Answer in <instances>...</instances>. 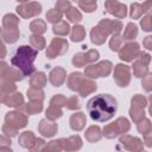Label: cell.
Instances as JSON below:
<instances>
[{"instance_id": "cell-20", "label": "cell", "mask_w": 152, "mask_h": 152, "mask_svg": "<svg viewBox=\"0 0 152 152\" xmlns=\"http://www.w3.org/2000/svg\"><path fill=\"white\" fill-rule=\"evenodd\" d=\"M69 124H70V127L71 129L78 132V131H82L87 124V118L84 115V113L82 112H77L75 114H72L70 116V120H69Z\"/></svg>"}, {"instance_id": "cell-10", "label": "cell", "mask_w": 152, "mask_h": 152, "mask_svg": "<svg viewBox=\"0 0 152 152\" xmlns=\"http://www.w3.org/2000/svg\"><path fill=\"white\" fill-rule=\"evenodd\" d=\"M17 13L24 18V19H30L32 17H37L42 13V5L39 2H25L19 6H17Z\"/></svg>"}, {"instance_id": "cell-60", "label": "cell", "mask_w": 152, "mask_h": 152, "mask_svg": "<svg viewBox=\"0 0 152 152\" xmlns=\"http://www.w3.org/2000/svg\"><path fill=\"white\" fill-rule=\"evenodd\" d=\"M72 1H75V2H78V1H80V0H72Z\"/></svg>"}, {"instance_id": "cell-3", "label": "cell", "mask_w": 152, "mask_h": 152, "mask_svg": "<svg viewBox=\"0 0 152 152\" xmlns=\"http://www.w3.org/2000/svg\"><path fill=\"white\" fill-rule=\"evenodd\" d=\"M131 128V124L126 118H118L114 122L108 124L107 126H104L102 134L107 138V139H114L120 134H125L129 131Z\"/></svg>"}, {"instance_id": "cell-6", "label": "cell", "mask_w": 152, "mask_h": 152, "mask_svg": "<svg viewBox=\"0 0 152 152\" xmlns=\"http://www.w3.org/2000/svg\"><path fill=\"white\" fill-rule=\"evenodd\" d=\"M69 49V43L64 38H53L46 49V57L53 59L58 56L64 55Z\"/></svg>"}, {"instance_id": "cell-35", "label": "cell", "mask_w": 152, "mask_h": 152, "mask_svg": "<svg viewBox=\"0 0 152 152\" xmlns=\"http://www.w3.org/2000/svg\"><path fill=\"white\" fill-rule=\"evenodd\" d=\"M30 43H31V46L33 49H36L37 51L39 50H43L45 48V38L42 36V34H32L30 36Z\"/></svg>"}, {"instance_id": "cell-36", "label": "cell", "mask_w": 152, "mask_h": 152, "mask_svg": "<svg viewBox=\"0 0 152 152\" xmlns=\"http://www.w3.org/2000/svg\"><path fill=\"white\" fill-rule=\"evenodd\" d=\"M138 36V26L133 23H128L125 31H124V39L125 40H132Z\"/></svg>"}, {"instance_id": "cell-46", "label": "cell", "mask_w": 152, "mask_h": 152, "mask_svg": "<svg viewBox=\"0 0 152 152\" xmlns=\"http://www.w3.org/2000/svg\"><path fill=\"white\" fill-rule=\"evenodd\" d=\"M70 7H71V2H70L69 0H57L55 10H57L59 13L63 14V13H65Z\"/></svg>"}, {"instance_id": "cell-42", "label": "cell", "mask_w": 152, "mask_h": 152, "mask_svg": "<svg viewBox=\"0 0 152 152\" xmlns=\"http://www.w3.org/2000/svg\"><path fill=\"white\" fill-rule=\"evenodd\" d=\"M144 14V11H142V6L141 4H138V2H133L131 5V18L132 19H139L141 15Z\"/></svg>"}, {"instance_id": "cell-14", "label": "cell", "mask_w": 152, "mask_h": 152, "mask_svg": "<svg viewBox=\"0 0 152 152\" xmlns=\"http://www.w3.org/2000/svg\"><path fill=\"white\" fill-rule=\"evenodd\" d=\"M106 12L114 15L118 19H124L127 15V6L119 2L118 0H106L104 2Z\"/></svg>"}, {"instance_id": "cell-16", "label": "cell", "mask_w": 152, "mask_h": 152, "mask_svg": "<svg viewBox=\"0 0 152 152\" xmlns=\"http://www.w3.org/2000/svg\"><path fill=\"white\" fill-rule=\"evenodd\" d=\"M97 26H100L107 36H109V34H112V36L113 34H120V32L122 31V24H121L120 20L102 19V20H100Z\"/></svg>"}, {"instance_id": "cell-59", "label": "cell", "mask_w": 152, "mask_h": 152, "mask_svg": "<svg viewBox=\"0 0 152 152\" xmlns=\"http://www.w3.org/2000/svg\"><path fill=\"white\" fill-rule=\"evenodd\" d=\"M17 1H19V2H26V1H28V0H17Z\"/></svg>"}, {"instance_id": "cell-58", "label": "cell", "mask_w": 152, "mask_h": 152, "mask_svg": "<svg viewBox=\"0 0 152 152\" xmlns=\"http://www.w3.org/2000/svg\"><path fill=\"white\" fill-rule=\"evenodd\" d=\"M7 95H8V94H6L4 90L0 89V103H4V102H5V99L7 97Z\"/></svg>"}, {"instance_id": "cell-7", "label": "cell", "mask_w": 152, "mask_h": 152, "mask_svg": "<svg viewBox=\"0 0 152 152\" xmlns=\"http://www.w3.org/2000/svg\"><path fill=\"white\" fill-rule=\"evenodd\" d=\"M140 52V46L137 42H128L119 49V58L125 62H133Z\"/></svg>"}, {"instance_id": "cell-50", "label": "cell", "mask_w": 152, "mask_h": 152, "mask_svg": "<svg viewBox=\"0 0 152 152\" xmlns=\"http://www.w3.org/2000/svg\"><path fill=\"white\" fill-rule=\"evenodd\" d=\"M65 101H66V97L62 94H57L55 95L51 100H50V104L52 106H57V107H63L65 104Z\"/></svg>"}, {"instance_id": "cell-25", "label": "cell", "mask_w": 152, "mask_h": 152, "mask_svg": "<svg viewBox=\"0 0 152 152\" xmlns=\"http://www.w3.org/2000/svg\"><path fill=\"white\" fill-rule=\"evenodd\" d=\"M86 140L89 142H97L101 138H102V131L99 126H90L87 128L86 133H84Z\"/></svg>"}, {"instance_id": "cell-44", "label": "cell", "mask_w": 152, "mask_h": 152, "mask_svg": "<svg viewBox=\"0 0 152 152\" xmlns=\"http://www.w3.org/2000/svg\"><path fill=\"white\" fill-rule=\"evenodd\" d=\"M122 45V37L120 34H113L109 40V48L112 51H119V49Z\"/></svg>"}, {"instance_id": "cell-37", "label": "cell", "mask_w": 152, "mask_h": 152, "mask_svg": "<svg viewBox=\"0 0 152 152\" xmlns=\"http://www.w3.org/2000/svg\"><path fill=\"white\" fill-rule=\"evenodd\" d=\"M96 1L97 0H80L77 4H78V7L83 10L86 13H91L97 8Z\"/></svg>"}, {"instance_id": "cell-12", "label": "cell", "mask_w": 152, "mask_h": 152, "mask_svg": "<svg viewBox=\"0 0 152 152\" xmlns=\"http://www.w3.org/2000/svg\"><path fill=\"white\" fill-rule=\"evenodd\" d=\"M0 78L15 82V81H21L24 78V75L19 69L12 68L6 62L0 61Z\"/></svg>"}, {"instance_id": "cell-17", "label": "cell", "mask_w": 152, "mask_h": 152, "mask_svg": "<svg viewBox=\"0 0 152 152\" xmlns=\"http://www.w3.org/2000/svg\"><path fill=\"white\" fill-rule=\"evenodd\" d=\"M58 131V126L53 120H49V119H43L40 120L39 125H38V132L46 138H51L53 137Z\"/></svg>"}, {"instance_id": "cell-49", "label": "cell", "mask_w": 152, "mask_h": 152, "mask_svg": "<svg viewBox=\"0 0 152 152\" xmlns=\"http://www.w3.org/2000/svg\"><path fill=\"white\" fill-rule=\"evenodd\" d=\"M140 26L146 32H150L152 30V17H151V14H147L146 17H144L140 20Z\"/></svg>"}, {"instance_id": "cell-53", "label": "cell", "mask_w": 152, "mask_h": 152, "mask_svg": "<svg viewBox=\"0 0 152 152\" xmlns=\"http://www.w3.org/2000/svg\"><path fill=\"white\" fill-rule=\"evenodd\" d=\"M43 151H62L59 139L50 141L48 145H45V147H44V150H43Z\"/></svg>"}, {"instance_id": "cell-5", "label": "cell", "mask_w": 152, "mask_h": 152, "mask_svg": "<svg viewBox=\"0 0 152 152\" xmlns=\"http://www.w3.org/2000/svg\"><path fill=\"white\" fill-rule=\"evenodd\" d=\"M113 64L110 61H101L97 64H90L86 66L84 75L88 78H97V77H107L112 72Z\"/></svg>"}, {"instance_id": "cell-30", "label": "cell", "mask_w": 152, "mask_h": 152, "mask_svg": "<svg viewBox=\"0 0 152 152\" xmlns=\"http://www.w3.org/2000/svg\"><path fill=\"white\" fill-rule=\"evenodd\" d=\"M19 36H20L19 28H12V30H6V28H4V30L1 31V37H2V39H4L6 43H10V44L15 43V42L19 39Z\"/></svg>"}, {"instance_id": "cell-19", "label": "cell", "mask_w": 152, "mask_h": 152, "mask_svg": "<svg viewBox=\"0 0 152 152\" xmlns=\"http://www.w3.org/2000/svg\"><path fill=\"white\" fill-rule=\"evenodd\" d=\"M65 78H66V71L61 66L53 68L49 74V81L53 87H61L64 83Z\"/></svg>"}, {"instance_id": "cell-28", "label": "cell", "mask_w": 152, "mask_h": 152, "mask_svg": "<svg viewBox=\"0 0 152 152\" xmlns=\"http://www.w3.org/2000/svg\"><path fill=\"white\" fill-rule=\"evenodd\" d=\"M18 25H19V18L13 13H8L2 18V26L6 30L18 28Z\"/></svg>"}, {"instance_id": "cell-18", "label": "cell", "mask_w": 152, "mask_h": 152, "mask_svg": "<svg viewBox=\"0 0 152 152\" xmlns=\"http://www.w3.org/2000/svg\"><path fill=\"white\" fill-rule=\"evenodd\" d=\"M62 151H77L82 147V139L80 135H71L69 138L59 139Z\"/></svg>"}, {"instance_id": "cell-11", "label": "cell", "mask_w": 152, "mask_h": 152, "mask_svg": "<svg viewBox=\"0 0 152 152\" xmlns=\"http://www.w3.org/2000/svg\"><path fill=\"white\" fill-rule=\"evenodd\" d=\"M100 57V53L97 50H89L87 52H78L76 55H74L72 57V64L75 66H84L87 64H90V63H94L99 59Z\"/></svg>"}, {"instance_id": "cell-51", "label": "cell", "mask_w": 152, "mask_h": 152, "mask_svg": "<svg viewBox=\"0 0 152 152\" xmlns=\"http://www.w3.org/2000/svg\"><path fill=\"white\" fill-rule=\"evenodd\" d=\"M141 86H142V88L145 89V91H147V93L151 91V89H152V75H151V74H146V75L142 77Z\"/></svg>"}, {"instance_id": "cell-31", "label": "cell", "mask_w": 152, "mask_h": 152, "mask_svg": "<svg viewBox=\"0 0 152 152\" xmlns=\"http://www.w3.org/2000/svg\"><path fill=\"white\" fill-rule=\"evenodd\" d=\"M52 31H53V33L57 34V36H66V34H69V32H70V26H69V24H68L66 21L59 20L58 23L53 24Z\"/></svg>"}, {"instance_id": "cell-22", "label": "cell", "mask_w": 152, "mask_h": 152, "mask_svg": "<svg viewBox=\"0 0 152 152\" xmlns=\"http://www.w3.org/2000/svg\"><path fill=\"white\" fill-rule=\"evenodd\" d=\"M7 107H12V108H20L24 104V96L21 93H12L8 94L7 97L5 99L4 102Z\"/></svg>"}, {"instance_id": "cell-13", "label": "cell", "mask_w": 152, "mask_h": 152, "mask_svg": "<svg viewBox=\"0 0 152 152\" xmlns=\"http://www.w3.org/2000/svg\"><path fill=\"white\" fill-rule=\"evenodd\" d=\"M5 122L19 129V128L26 127L28 120H27L26 114H24L23 112H20V110H13V112L6 113V115H5Z\"/></svg>"}, {"instance_id": "cell-40", "label": "cell", "mask_w": 152, "mask_h": 152, "mask_svg": "<svg viewBox=\"0 0 152 152\" xmlns=\"http://www.w3.org/2000/svg\"><path fill=\"white\" fill-rule=\"evenodd\" d=\"M65 15H66V19H69V21H71L74 24H77L82 20V14L76 7H70L65 12Z\"/></svg>"}, {"instance_id": "cell-55", "label": "cell", "mask_w": 152, "mask_h": 152, "mask_svg": "<svg viewBox=\"0 0 152 152\" xmlns=\"http://www.w3.org/2000/svg\"><path fill=\"white\" fill-rule=\"evenodd\" d=\"M142 44H144V46H145L147 50H151V49H152V37H151V36L145 37Z\"/></svg>"}, {"instance_id": "cell-4", "label": "cell", "mask_w": 152, "mask_h": 152, "mask_svg": "<svg viewBox=\"0 0 152 152\" xmlns=\"http://www.w3.org/2000/svg\"><path fill=\"white\" fill-rule=\"evenodd\" d=\"M147 106V100L144 95L137 94L131 100L129 115L134 124H138L145 119V107Z\"/></svg>"}, {"instance_id": "cell-1", "label": "cell", "mask_w": 152, "mask_h": 152, "mask_svg": "<svg viewBox=\"0 0 152 152\" xmlns=\"http://www.w3.org/2000/svg\"><path fill=\"white\" fill-rule=\"evenodd\" d=\"M118 108L116 100L109 94H100L91 97L87 103V110L90 118L97 122L110 120Z\"/></svg>"}, {"instance_id": "cell-8", "label": "cell", "mask_w": 152, "mask_h": 152, "mask_svg": "<svg viewBox=\"0 0 152 152\" xmlns=\"http://www.w3.org/2000/svg\"><path fill=\"white\" fill-rule=\"evenodd\" d=\"M114 81L115 83L121 87V88H125L131 82V68L126 64H122V63H119L115 65L114 68Z\"/></svg>"}, {"instance_id": "cell-41", "label": "cell", "mask_w": 152, "mask_h": 152, "mask_svg": "<svg viewBox=\"0 0 152 152\" xmlns=\"http://www.w3.org/2000/svg\"><path fill=\"white\" fill-rule=\"evenodd\" d=\"M0 89L4 90L6 94H12L17 90V86L13 81H8V80H1L0 82Z\"/></svg>"}, {"instance_id": "cell-57", "label": "cell", "mask_w": 152, "mask_h": 152, "mask_svg": "<svg viewBox=\"0 0 152 152\" xmlns=\"http://www.w3.org/2000/svg\"><path fill=\"white\" fill-rule=\"evenodd\" d=\"M144 142L146 144L147 147H151V146H152V134L145 135V137H144Z\"/></svg>"}, {"instance_id": "cell-48", "label": "cell", "mask_w": 152, "mask_h": 152, "mask_svg": "<svg viewBox=\"0 0 152 152\" xmlns=\"http://www.w3.org/2000/svg\"><path fill=\"white\" fill-rule=\"evenodd\" d=\"M11 138L2 134L0 135V151H11Z\"/></svg>"}, {"instance_id": "cell-24", "label": "cell", "mask_w": 152, "mask_h": 152, "mask_svg": "<svg viewBox=\"0 0 152 152\" xmlns=\"http://www.w3.org/2000/svg\"><path fill=\"white\" fill-rule=\"evenodd\" d=\"M20 108L26 114L34 115V114H38L43 110V101H30L28 103H24Z\"/></svg>"}, {"instance_id": "cell-56", "label": "cell", "mask_w": 152, "mask_h": 152, "mask_svg": "<svg viewBox=\"0 0 152 152\" xmlns=\"http://www.w3.org/2000/svg\"><path fill=\"white\" fill-rule=\"evenodd\" d=\"M6 53H7V51H6V46H5V44L2 43V40L0 39V58L6 57Z\"/></svg>"}, {"instance_id": "cell-45", "label": "cell", "mask_w": 152, "mask_h": 152, "mask_svg": "<svg viewBox=\"0 0 152 152\" xmlns=\"http://www.w3.org/2000/svg\"><path fill=\"white\" fill-rule=\"evenodd\" d=\"M64 106H65L68 109H70V110H76V109H80V107H81L77 96H71V97L66 99Z\"/></svg>"}, {"instance_id": "cell-32", "label": "cell", "mask_w": 152, "mask_h": 152, "mask_svg": "<svg viewBox=\"0 0 152 152\" xmlns=\"http://www.w3.org/2000/svg\"><path fill=\"white\" fill-rule=\"evenodd\" d=\"M30 30L33 34H43L46 31V23L42 19H34L30 24Z\"/></svg>"}, {"instance_id": "cell-47", "label": "cell", "mask_w": 152, "mask_h": 152, "mask_svg": "<svg viewBox=\"0 0 152 152\" xmlns=\"http://www.w3.org/2000/svg\"><path fill=\"white\" fill-rule=\"evenodd\" d=\"M2 133L5 135L10 137V138H13V137H15L18 134V128H15V127H13V126H11V125L5 122L2 125Z\"/></svg>"}, {"instance_id": "cell-26", "label": "cell", "mask_w": 152, "mask_h": 152, "mask_svg": "<svg viewBox=\"0 0 152 152\" xmlns=\"http://www.w3.org/2000/svg\"><path fill=\"white\" fill-rule=\"evenodd\" d=\"M46 82H48V78H46L45 74L42 71L33 72L30 78V86L33 88H44Z\"/></svg>"}, {"instance_id": "cell-39", "label": "cell", "mask_w": 152, "mask_h": 152, "mask_svg": "<svg viewBox=\"0 0 152 152\" xmlns=\"http://www.w3.org/2000/svg\"><path fill=\"white\" fill-rule=\"evenodd\" d=\"M137 128H138V132L142 134V137L145 135H148V134H152V124L150 121V119H144L142 121L138 122L137 124Z\"/></svg>"}, {"instance_id": "cell-34", "label": "cell", "mask_w": 152, "mask_h": 152, "mask_svg": "<svg viewBox=\"0 0 152 152\" xmlns=\"http://www.w3.org/2000/svg\"><path fill=\"white\" fill-rule=\"evenodd\" d=\"M27 97L30 101H43L45 99V94L42 90V88L30 87L27 89Z\"/></svg>"}, {"instance_id": "cell-9", "label": "cell", "mask_w": 152, "mask_h": 152, "mask_svg": "<svg viewBox=\"0 0 152 152\" xmlns=\"http://www.w3.org/2000/svg\"><path fill=\"white\" fill-rule=\"evenodd\" d=\"M151 61V56L148 53L140 52L139 56L133 62V75L135 77H144L148 74V64Z\"/></svg>"}, {"instance_id": "cell-21", "label": "cell", "mask_w": 152, "mask_h": 152, "mask_svg": "<svg viewBox=\"0 0 152 152\" xmlns=\"http://www.w3.org/2000/svg\"><path fill=\"white\" fill-rule=\"evenodd\" d=\"M97 89V84L91 80V78H88V77H84L83 81L81 82L78 89H77V93L82 96V97H86L87 95L94 93L95 90Z\"/></svg>"}, {"instance_id": "cell-54", "label": "cell", "mask_w": 152, "mask_h": 152, "mask_svg": "<svg viewBox=\"0 0 152 152\" xmlns=\"http://www.w3.org/2000/svg\"><path fill=\"white\" fill-rule=\"evenodd\" d=\"M142 11H144V13H147V14H150V12H151V10H152V0H146L145 2H142Z\"/></svg>"}, {"instance_id": "cell-2", "label": "cell", "mask_w": 152, "mask_h": 152, "mask_svg": "<svg viewBox=\"0 0 152 152\" xmlns=\"http://www.w3.org/2000/svg\"><path fill=\"white\" fill-rule=\"evenodd\" d=\"M37 57V50L28 46V45H21L15 50V53L13 55L11 63L17 69H19L24 76H31L36 68L33 66V62Z\"/></svg>"}, {"instance_id": "cell-61", "label": "cell", "mask_w": 152, "mask_h": 152, "mask_svg": "<svg viewBox=\"0 0 152 152\" xmlns=\"http://www.w3.org/2000/svg\"><path fill=\"white\" fill-rule=\"evenodd\" d=\"M1 31H2V30H1V28H0V34H1Z\"/></svg>"}, {"instance_id": "cell-33", "label": "cell", "mask_w": 152, "mask_h": 152, "mask_svg": "<svg viewBox=\"0 0 152 152\" xmlns=\"http://www.w3.org/2000/svg\"><path fill=\"white\" fill-rule=\"evenodd\" d=\"M86 37V28L81 25H75L71 28V33H70V38L72 42H82Z\"/></svg>"}, {"instance_id": "cell-15", "label": "cell", "mask_w": 152, "mask_h": 152, "mask_svg": "<svg viewBox=\"0 0 152 152\" xmlns=\"http://www.w3.org/2000/svg\"><path fill=\"white\" fill-rule=\"evenodd\" d=\"M120 145L128 151H133V152H140L144 148V144L141 141V139L137 138V137H132V135H127L124 134L120 138Z\"/></svg>"}, {"instance_id": "cell-52", "label": "cell", "mask_w": 152, "mask_h": 152, "mask_svg": "<svg viewBox=\"0 0 152 152\" xmlns=\"http://www.w3.org/2000/svg\"><path fill=\"white\" fill-rule=\"evenodd\" d=\"M45 141L43 140V139H40V138H36L34 139V141H33V144L30 146V151H43L44 150V147H45Z\"/></svg>"}, {"instance_id": "cell-29", "label": "cell", "mask_w": 152, "mask_h": 152, "mask_svg": "<svg viewBox=\"0 0 152 152\" xmlns=\"http://www.w3.org/2000/svg\"><path fill=\"white\" fill-rule=\"evenodd\" d=\"M34 139H36V137H34V134H33L31 131H25V132H23V133L19 135L18 142H19L20 146H23V147H25V148L28 150L30 146L33 144Z\"/></svg>"}, {"instance_id": "cell-38", "label": "cell", "mask_w": 152, "mask_h": 152, "mask_svg": "<svg viewBox=\"0 0 152 152\" xmlns=\"http://www.w3.org/2000/svg\"><path fill=\"white\" fill-rule=\"evenodd\" d=\"M62 114H63V112H62V107H57V106H52V104H50L49 108H48L46 112H45L46 119H49V120H53V121L57 120L58 118H61Z\"/></svg>"}, {"instance_id": "cell-23", "label": "cell", "mask_w": 152, "mask_h": 152, "mask_svg": "<svg viewBox=\"0 0 152 152\" xmlns=\"http://www.w3.org/2000/svg\"><path fill=\"white\" fill-rule=\"evenodd\" d=\"M107 38H108V36L104 33V31L100 26L96 25V26H94L91 28V31H90V39H91L93 44H95V45H102L106 42Z\"/></svg>"}, {"instance_id": "cell-27", "label": "cell", "mask_w": 152, "mask_h": 152, "mask_svg": "<svg viewBox=\"0 0 152 152\" xmlns=\"http://www.w3.org/2000/svg\"><path fill=\"white\" fill-rule=\"evenodd\" d=\"M83 78H84L83 74H81V72H71L69 75V77H68V82H66L68 88L70 90H72V91H77V89H78L81 82L83 81Z\"/></svg>"}, {"instance_id": "cell-43", "label": "cell", "mask_w": 152, "mask_h": 152, "mask_svg": "<svg viewBox=\"0 0 152 152\" xmlns=\"http://www.w3.org/2000/svg\"><path fill=\"white\" fill-rule=\"evenodd\" d=\"M46 20L51 24H56L58 23L59 20H62V13H59L57 10L52 8V10H49L48 13H46Z\"/></svg>"}]
</instances>
